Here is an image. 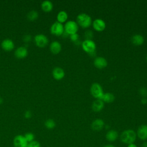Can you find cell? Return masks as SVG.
<instances>
[{"mask_svg": "<svg viewBox=\"0 0 147 147\" xmlns=\"http://www.w3.org/2000/svg\"><path fill=\"white\" fill-rule=\"evenodd\" d=\"M13 143L14 147H27L28 144L24 136L21 134L16 136L13 139Z\"/></svg>", "mask_w": 147, "mask_h": 147, "instance_id": "cell-8", "label": "cell"}, {"mask_svg": "<svg viewBox=\"0 0 147 147\" xmlns=\"http://www.w3.org/2000/svg\"><path fill=\"white\" fill-rule=\"evenodd\" d=\"M53 3L51 1L48 0H45L42 2L41 4V7L42 10L45 12H49L53 9Z\"/></svg>", "mask_w": 147, "mask_h": 147, "instance_id": "cell-19", "label": "cell"}, {"mask_svg": "<svg viewBox=\"0 0 147 147\" xmlns=\"http://www.w3.org/2000/svg\"><path fill=\"white\" fill-rule=\"evenodd\" d=\"M141 103H142V104H146V103H147V99H146V98H143L142 99H141Z\"/></svg>", "mask_w": 147, "mask_h": 147, "instance_id": "cell-32", "label": "cell"}, {"mask_svg": "<svg viewBox=\"0 0 147 147\" xmlns=\"http://www.w3.org/2000/svg\"><path fill=\"white\" fill-rule=\"evenodd\" d=\"M105 125L104 121L101 119H96L91 123V128L95 131L101 130Z\"/></svg>", "mask_w": 147, "mask_h": 147, "instance_id": "cell-15", "label": "cell"}, {"mask_svg": "<svg viewBox=\"0 0 147 147\" xmlns=\"http://www.w3.org/2000/svg\"><path fill=\"white\" fill-rule=\"evenodd\" d=\"M49 49L52 53L57 54L61 50V45L59 41H53L49 45Z\"/></svg>", "mask_w": 147, "mask_h": 147, "instance_id": "cell-16", "label": "cell"}, {"mask_svg": "<svg viewBox=\"0 0 147 147\" xmlns=\"http://www.w3.org/2000/svg\"><path fill=\"white\" fill-rule=\"evenodd\" d=\"M27 147H41V145L38 141L34 140L30 142H29Z\"/></svg>", "mask_w": 147, "mask_h": 147, "instance_id": "cell-26", "label": "cell"}, {"mask_svg": "<svg viewBox=\"0 0 147 147\" xmlns=\"http://www.w3.org/2000/svg\"><path fill=\"white\" fill-rule=\"evenodd\" d=\"M127 147H137V145H136V144H134V143H133V144H129L128 146H127Z\"/></svg>", "mask_w": 147, "mask_h": 147, "instance_id": "cell-33", "label": "cell"}, {"mask_svg": "<svg viewBox=\"0 0 147 147\" xmlns=\"http://www.w3.org/2000/svg\"><path fill=\"white\" fill-rule=\"evenodd\" d=\"M139 92L141 95H142L144 98L147 96V89L145 87H142L139 90Z\"/></svg>", "mask_w": 147, "mask_h": 147, "instance_id": "cell-29", "label": "cell"}, {"mask_svg": "<svg viewBox=\"0 0 147 147\" xmlns=\"http://www.w3.org/2000/svg\"><path fill=\"white\" fill-rule=\"evenodd\" d=\"M24 117H25V118H27V119L30 118L32 117V113H31V111H29V110L26 111L25 114H24Z\"/></svg>", "mask_w": 147, "mask_h": 147, "instance_id": "cell-31", "label": "cell"}, {"mask_svg": "<svg viewBox=\"0 0 147 147\" xmlns=\"http://www.w3.org/2000/svg\"><path fill=\"white\" fill-rule=\"evenodd\" d=\"M77 24L83 28L89 27L92 24L91 17L86 13H80L76 18Z\"/></svg>", "mask_w": 147, "mask_h": 147, "instance_id": "cell-2", "label": "cell"}, {"mask_svg": "<svg viewBox=\"0 0 147 147\" xmlns=\"http://www.w3.org/2000/svg\"><path fill=\"white\" fill-rule=\"evenodd\" d=\"M51 33L55 36H61L64 32V28L63 24L57 21L55 22L50 28Z\"/></svg>", "mask_w": 147, "mask_h": 147, "instance_id": "cell-7", "label": "cell"}, {"mask_svg": "<svg viewBox=\"0 0 147 147\" xmlns=\"http://www.w3.org/2000/svg\"><path fill=\"white\" fill-rule=\"evenodd\" d=\"M103 147H114V146L113 145H106Z\"/></svg>", "mask_w": 147, "mask_h": 147, "instance_id": "cell-35", "label": "cell"}, {"mask_svg": "<svg viewBox=\"0 0 147 147\" xmlns=\"http://www.w3.org/2000/svg\"><path fill=\"white\" fill-rule=\"evenodd\" d=\"M83 49L90 55L95 54L96 44L92 40H85L82 44Z\"/></svg>", "mask_w": 147, "mask_h": 147, "instance_id": "cell-4", "label": "cell"}, {"mask_svg": "<svg viewBox=\"0 0 147 147\" xmlns=\"http://www.w3.org/2000/svg\"><path fill=\"white\" fill-rule=\"evenodd\" d=\"M146 61H147V56H146Z\"/></svg>", "mask_w": 147, "mask_h": 147, "instance_id": "cell-37", "label": "cell"}, {"mask_svg": "<svg viewBox=\"0 0 147 147\" xmlns=\"http://www.w3.org/2000/svg\"><path fill=\"white\" fill-rule=\"evenodd\" d=\"M34 41L36 45L40 48L45 47L48 43V38L44 34H37L34 37Z\"/></svg>", "mask_w": 147, "mask_h": 147, "instance_id": "cell-6", "label": "cell"}, {"mask_svg": "<svg viewBox=\"0 0 147 147\" xmlns=\"http://www.w3.org/2000/svg\"><path fill=\"white\" fill-rule=\"evenodd\" d=\"M137 136L141 140H147V125H141L137 130Z\"/></svg>", "mask_w": 147, "mask_h": 147, "instance_id": "cell-11", "label": "cell"}, {"mask_svg": "<svg viewBox=\"0 0 147 147\" xmlns=\"http://www.w3.org/2000/svg\"><path fill=\"white\" fill-rule=\"evenodd\" d=\"M131 42L135 45H141L144 43V37L141 34H134L131 38Z\"/></svg>", "mask_w": 147, "mask_h": 147, "instance_id": "cell-18", "label": "cell"}, {"mask_svg": "<svg viewBox=\"0 0 147 147\" xmlns=\"http://www.w3.org/2000/svg\"><path fill=\"white\" fill-rule=\"evenodd\" d=\"M67 19H68V14L67 12L62 10L58 13L57 15V22L62 24L63 22H65Z\"/></svg>", "mask_w": 147, "mask_h": 147, "instance_id": "cell-21", "label": "cell"}, {"mask_svg": "<svg viewBox=\"0 0 147 147\" xmlns=\"http://www.w3.org/2000/svg\"><path fill=\"white\" fill-rule=\"evenodd\" d=\"M142 147H147V142H145L142 144Z\"/></svg>", "mask_w": 147, "mask_h": 147, "instance_id": "cell-34", "label": "cell"}, {"mask_svg": "<svg viewBox=\"0 0 147 147\" xmlns=\"http://www.w3.org/2000/svg\"><path fill=\"white\" fill-rule=\"evenodd\" d=\"M24 137L26 139V140L27 141V142L29 143V142H30L33 141L34 140V135L33 133H31V132H28V133H26L25 135H24Z\"/></svg>", "mask_w": 147, "mask_h": 147, "instance_id": "cell-25", "label": "cell"}, {"mask_svg": "<svg viewBox=\"0 0 147 147\" xmlns=\"http://www.w3.org/2000/svg\"><path fill=\"white\" fill-rule=\"evenodd\" d=\"M118 137V134L117 131L114 130H110L106 134V138L110 142L115 141Z\"/></svg>", "mask_w": 147, "mask_h": 147, "instance_id": "cell-20", "label": "cell"}, {"mask_svg": "<svg viewBox=\"0 0 147 147\" xmlns=\"http://www.w3.org/2000/svg\"><path fill=\"white\" fill-rule=\"evenodd\" d=\"M3 102V99L0 96V105Z\"/></svg>", "mask_w": 147, "mask_h": 147, "instance_id": "cell-36", "label": "cell"}, {"mask_svg": "<svg viewBox=\"0 0 147 147\" xmlns=\"http://www.w3.org/2000/svg\"><path fill=\"white\" fill-rule=\"evenodd\" d=\"M32 39V37H31V36L29 35V34H26V35H25L23 37V40L25 41V42H29Z\"/></svg>", "mask_w": 147, "mask_h": 147, "instance_id": "cell-30", "label": "cell"}, {"mask_svg": "<svg viewBox=\"0 0 147 147\" xmlns=\"http://www.w3.org/2000/svg\"><path fill=\"white\" fill-rule=\"evenodd\" d=\"M28 53V49L26 47L21 46L16 49L14 52L15 56L18 59H23L27 56Z\"/></svg>", "mask_w": 147, "mask_h": 147, "instance_id": "cell-14", "label": "cell"}, {"mask_svg": "<svg viewBox=\"0 0 147 147\" xmlns=\"http://www.w3.org/2000/svg\"><path fill=\"white\" fill-rule=\"evenodd\" d=\"M92 26L95 30L98 32H102L105 30L106 28V23L103 20L100 18H96L93 21Z\"/></svg>", "mask_w": 147, "mask_h": 147, "instance_id": "cell-9", "label": "cell"}, {"mask_svg": "<svg viewBox=\"0 0 147 147\" xmlns=\"http://www.w3.org/2000/svg\"><path fill=\"white\" fill-rule=\"evenodd\" d=\"M94 65L99 69L105 68L107 65V61L105 58L103 57H97L94 59Z\"/></svg>", "mask_w": 147, "mask_h": 147, "instance_id": "cell-13", "label": "cell"}, {"mask_svg": "<svg viewBox=\"0 0 147 147\" xmlns=\"http://www.w3.org/2000/svg\"><path fill=\"white\" fill-rule=\"evenodd\" d=\"M45 126L48 129H52L56 126V123L52 119H48L44 122Z\"/></svg>", "mask_w": 147, "mask_h": 147, "instance_id": "cell-24", "label": "cell"}, {"mask_svg": "<svg viewBox=\"0 0 147 147\" xmlns=\"http://www.w3.org/2000/svg\"><path fill=\"white\" fill-rule=\"evenodd\" d=\"M114 99L115 96L113 94L110 92H106L104 93L102 100L106 103H111L114 100Z\"/></svg>", "mask_w": 147, "mask_h": 147, "instance_id": "cell-22", "label": "cell"}, {"mask_svg": "<svg viewBox=\"0 0 147 147\" xmlns=\"http://www.w3.org/2000/svg\"><path fill=\"white\" fill-rule=\"evenodd\" d=\"M52 76L56 80H59L62 79L65 76V72L63 68L59 67L54 68L52 71Z\"/></svg>", "mask_w": 147, "mask_h": 147, "instance_id": "cell-12", "label": "cell"}, {"mask_svg": "<svg viewBox=\"0 0 147 147\" xmlns=\"http://www.w3.org/2000/svg\"><path fill=\"white\" fill-rule=\"evenodd\" d=\"M69 38L75 43L79 41V35L77 34V33L69 35Z\"/></svg>", "mask_w": 147, "mask_h": 147, "instance_id": "cell-28", "label": "cell"}, {"mask_svg": "<svg viewBox=\"0 0 147 147\" xmlns=\"http://www.w3.org/2000/svg\"><path fill=\"white\" fill-rule=\"evenodd\" d=\"M84 37L86 40H91L93 37V32L91 30H87L84 33Z\"/></svg>", "mask_w": 147, "mask_h": 147, "instance_id": "cell-27", "label": "cell"}, {"mask_svg": "<svg viewBox=\"0 0 147 147\" xmlns=\"http://www.w3.org/2000/svg\"><path fill=\"white\" fill-rule=\"evenodd\" d=\"M90 92L96 99H102L104 92L102 86L98 83H93L90 87Z\"/></svg>", "mask_w": 147, "mask_h": 147, "instance_id": "cell-3", "label": "cell"}, {"mask_svg": "<svg viewBox=\"0 0 147 147\" xmlns=\"http://www.w3.org/2000/svg\"><path fill=\"white\" fill-rule=\"evenodd\" d=\"M64 28V32L69 36L71 34L76 33L79 28L77 22L74 21H68L65 24Z\"/></svg>", "mask_w": 147, "mask_h": 147, "instance_id": "cell-5", "label": "cell"}, {"mask_svg": "<svg viewBox=\"0 0 147 147\" xmlns=\"http://www.w3.org/2000/svg\"><path fill=\"white\" fill-rule=\"evenodd\" d=\"M137 134L136 132L131 129H127L124 130L120 136L121 141L127 144H130L134 142L136 140Z\"/></svg>", "mask_w": 147, "mask_h": 147, "instance_id": "cell-1", "label": "cell"}, {"mask_svg": "<svg viewBox=\"0 0 147 147\" xmlns=\"http://www.w3.org/2000/svg\"><path fill=\"white\" fill-rule=\"evenodd\" d=\"M38 17V13L34 10L30 11L27 14V18L30 21H34Z\"/></svg>", "mask_w": 147, "mask_h": 147, "instance_id": "cell-23", "label": "cell"}, {"mask_svg": "<svg viewBox=\"0 0 147 147\" xmlns=\"http://www.w3.org/2000/svg\"><path fill=\"white\" fill-rule=\"evenodd\" d=\"M104 107V102L100 99H96L92 104V109L95 112L100 111Z\"/></svg>", "mask_w": 147, "mask_h": 147, "instance_id": "cell-17", "label": "cell"}, {"mask_svg": "<svg viewBox=\"0 0 147 147\" xmlns=\"http://www.w3.org/2000/svg\"><path fill=\"white\" fill-rule=\"evenodd\" d=\"M1 47L5 51H11L14 48V43L12 40L6 38L2 40L1 42Z\"/></svg>", "mask_w": 147, "mask_h": 147, "instance_id": "cell-10", "label": "cell"}]
</instances>
